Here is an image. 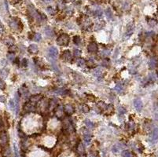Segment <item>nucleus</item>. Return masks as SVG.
Wrapping results in <instances>:
<instances>
[{
	"instance_id": "obj_12",
	"label": "nucleus",
	"mask_w": 158,
	"mask_h": 157,
	"mask_svg": "<svg viewBox=\"0 0 158 157\" xmlns=\"http://www.w3.org/2000/svg\"><path fill=\"white\" fill-rule=\"evenodd\" d=\"M157 59L156 58H151L150 59V62H149V65H150V68L151 69H155L157 66Z\"/></svg>"
},
{
	"instance_id": "obj_19",
	"label": "nucleus",
	"mask_w": 158,
	"mask_h": 157,
	"mask_svg": "<svg viewBox=\"0 0 158 157\" xmlns=\"http://www.w3.org/2000/svg\"><path fill=\"white\" fill-rule=\"evenodd\" d=\"M114 90L117 91V92H118V93H122L123 92V90H124V87H123V85L122 84H120V83H118V84H117L116 85V87H115V88H114Z\"/></svg>"
},
{
	"instance_id": "obj_22",
	"label": "nucleus",
	"mask_w": 158,
	"mask_h": 157,
	"mask_svg": "<svg viewBox=\"0 0 158 157\" xmlns=\"http://www.w3.org/2000/svg\"><path fill=\"white\" fill-rule=\"evenodd\" d=\"M85 124H86V126H87V127L88 129H93L94 127V123L91 122V121H90L89 119H86L85 120Z\"/></svg>"
},
{
	"instance_id": "obj_41",
	"label": "nucleus",
	"mask_w": 158,
	"mask_h": 157,
	"mask_svg": "<svg viewBox=\"0 0 158 157\" xmlns=\"http://www.w3.org/2000/svg\"><path fill=\"white\" fill-rule=\"evenodd\" d=\"M13 150H14V152H15V155H16L17 156H20L19 149H18V148H17V146L16 144H14V145H13Z\"/></svg>"
},
{
	"instance_id": "obj_54",
	"label": "nucleus",
	"mask_w": 158,
	"mask_h": 157,
	"mask_svg": "<svg viewBox=\"0 0 158 157\" xmlns=\"http://www.w3.org/2000/svg\"><path fill=\"white\" fill-rule=\"evenodd\" d=\"M20 1V0H12V2L14 3V4H16V3H18Z\"/></svg>"
},
{
	"instance_id": "obj_52",
	"label": "nucleus",
	"mask_w": 158,
	"mask_h": 157,
	"mask_svg": "<svg viewBox=\"0 0 158 157\" xmlns=\"http://www.w3.org/2000/svg\"><path fill=\"white\" fill-rule=\"evenodd\" d=\"M3 127H4V126H3V123H2V121L0 120V130H2V129H3Z\"/></svg>"
},
{
	"instance_id": "obj_26",
	"label": "nucleus",
	"mask_w": 158,
	"mask_h": 157,
	"mask_svg": "<svg viewBox=\"0 0 158 157\" xmlns=\"http://www.w3.org/2000/svg\"><path fill=\"white\" fill-rule=\"evenodd\" d=\"M67 91H65V90H63V89L61 88H58L56 89V90H54V93L56 94H59V95H62V94H64L66 93Z\"/></svg>"
},
{
	"instance_id": "obj_15",
	"label": "nucleus",
	"mask_w": 158,
	"mask_h": 157,
	"mask_svg": "<svg viewBox=\"0 0 158 157\" xmlns=\"http://www.w3.org/2000/svg\"><path fill=\"white\" fill-rule=\"evenodd\" d=\"M57 105H58V102H57V100L55 99H53V100H50V105H48V107H49L50 111H53V109H54L57 107Z\"/></svg>"
},
{
	"instance_id": "obj_18",
	"label": "nucleus",
	"mask_w": 158,
	"mask_h": 157,
	"mask_svg": "<svg viewBox=\"0 0 158 157\" xmlns=\"http://www.w3.org/2000/svg\"><path fill=\"white\" fill-rule=\"evenodd\" d=\"M122 147L121 145H119V144H116V145H114L112 147V152L113 153H119L120 152V150H121V149H122Z\"/></svg>"
},
{
	"instance_id": "obj_24",
	"label": "nucleus",
	"mask_w": 158,
	"mask_h": 157,
	"mask_svg": "<svg viewBox=\"0 0 158 157\" xmlns=\"http://www.w3.org/2000/svg\"><path fill=\"white\" fill-rule=\"evenodd\" d=\"M41 39H42V36H41V35H40V33H35V34H34V35H33V40H34V41L39 43V42H40Z\"/></svg>"
},
{
	"instance_id": "obj_10",
	"label": "nucleus",
	"mask_w": 158,
	"mask_h": 157,
	"mask_svg": "<svg viewBox=\"0 0 158 157\" xmlns=\"http://www.w3.org/2000/svg\"><path fill=\"white\" fill-rule=\"evenodd\" d=\"M83 139H84V141L88 143V142H90L91 140V134L87 130H85L84 132H83Z\"/></svg>"
},
{
	"instance_id": "obj_35",
	"label": "nucleus",
	"mask_w": 158,
	"mask_h": 157,
	"mask_svg": "<svg viewBox=\"0 0 158 157\" xmlns=\"http://www.w3.org/2000/svg\"><path fill=\"white\" fill-rule=\"evenodd\" d=\"M5 43H6V45H7V46H12V45H13V40L11 38H8L5 41Z\"/></svg>"
},
{
	"instance_id": "obj_33",
	"label": "nucleus",
	"mask_w": 158,
	"mask_h": 157,
	"mask_svg": "<svg viewBox=\"0 0 158 157\" xmlns=\"http://www.w3.org/2000/svg\"><path fill=\"white\" fill-rule=\"evenodd\" d=\"M106 16H107V17H108V19H109V20L112 19V11L110 10L109 8L106 10Z\"/></svg>"
},
{
	"instance_id": "obj_23",
	"label": "nucleus",
	"mask_w": 158,
	"mask_h": 157,
	"mask_svg": "<svg viewBox=\"0 0 158 157\" xmlns=\"http://www.w3.org/2000/svg\"><path fill=\"white\" fill-rule=\"evenodd\" d=\"M77 152H78L80 155H83L84 153V146L83 145V144H79L78 147H77Z\"/></svg>"
},
{
	"instance_id": "obj_7",
	"label": "nucleus",
	"mask_w": 158,
	"mask_h": 157,
	"mask_svg": "<svg viewBox=\"0 0 158 157\" xmlns=\"http://www.w3.org/2000/svg\"><path fill=\"white\" fill-rule=\"evenodd\" d=\"M64 111L65 112V113H67L68 115H72L75 110H74V108L72 107V105H70V104H67V105H65Z\"/></svg>"
},
{
	"instance_id": "obj_5",
	"label": "nucleus",
	"mask_w": 158,
	"mask_h": 157,
	"mask_svg": "<svg viewBox=\"0 0 158 157\" xmlns=\"http://www.w3.org/2000/svg\"><path fill=\"white\" fill-rule=\"evenodd\" d=\"M35 104H33L32 102H28L27 103L26 105H25L24 107V111L26 112H34L35 111Z\"/></svg>"
},
{
	"instance_id": "obj_48",
	"label": "nucleus",
	"mask_w": 158,
	"mask_h": 157,
	"mask_svg": "<svg viewBox=\"0 0 158 157\" xmlns=\"http://www.w3.org/2000/svg\"><path fill=\"white\" fill-rule=\"evenodd\" d=\"M27 64H28V61H27L25 58H24L22 60V61H21V65L23 67H26Z\"/></svg>"
},
{
	"instance_id": "obj_27",
	"label": "nucleus",
	"mask_w": 158,
	"mask_h": 157,
	"mask_svg": "<svg viewBox=\"0 0 158 157\" xmlns=\"http://www.w3.org/2000/svg\"><path fill=\"white\" fill-rule=\"evenodd\" d=\"M48 102L47 101H42L41 102V105H40V108H41V109H42V111H45V109L48 107Z\"/></svg>"
},
{
	"instance_id": "obj_21",
	"label": "nucleus",
	"mask_w": 158,
	"mask_h": 157,
	"mask_svg": "<svg viewBox=\"0 0 158 157\" xmlns=\"http://www.w3.org/2000/svg\"><path fill=\"white\" fill-rule=\"evenodd\" d=\"M73 42L77 46L80 45V43H81V42H82L81 38H80L79 35H76V36H74V38H73Z\"/></svg>"
},
{
	"instance_id": "obj_17",
	"label": "nucleus",
	"mask_w": 158,
	"mask_h": 157,
	"mask_svg": "<svg viewBox=\"0 0 158 157\" xmlns=\"http://www.w3.org/2000/svg\"><path fill=\"white\" fill-rule=\"evenodd\" d=\"M19 94L21 96H24L25 97L28 94V89L26 87H21L20 89H19Z\"/></svg>"
},
{
	"instance_id": "obj_36",
	"label": "nucleus",
	"mask_w": 158,
	"mask_h": 157,
	"mask_svg": "<svg viewBox=\"0 0 158 157\" xmlns=\"http://www.w3.org/2000/svg\"><path fill=\"white\" fill-rule=\"evenodd\" d=\"M7 58L11 61H13L14 59H15V54L13 53H10V54H7Z\"/></svg>"
},
{
	"instance_id": "obj_44",
	"label": "nucleus",
	"mask_w": 158,
	"mask_h": 157,
	"mask_svg": "<svg viewBox=\"0 0 158 157\" xmlns=\"http://www.w3.org/2000/svg\"><path fill=\"white\" fill-rule=\"evenodd\" d=\"M150 81H152V82H153V81H155L156 80V76H155V74L154 73H150Z\"/></svg>"
},
{
	"instance_id": "obj_25",
	"label": "nucleus",
	"mask_w": 158,
	"mask_h": 157,
	"mask_svg": "<svg viewBox=\"0 0 158 157\" xmlns=\"http://www.w3.org/2000/svg\"><path fill=\"white\" fill-rule=\"evenodd\" d=\"M104 24H105V23H104V21H102V23L100 22V23L96 24L95 26H94V30L95 31H98V30H100V29H102L103 28V26H104Z\"/></svg>"
},
{
	"instance_id": "obj_3",
	"label": "nucleus",
	"mask_w": 158,
	"mask_h": 157,
	"mask_svg": "<svg viewBox=\"0 0 158 157\" xmlns=\"http://www.w3.org/2000/svg\"><path fill=\"white\" fill-rule=\"evenodd\" d=\"M20 21L19 20H17V18H13V19H11L10 21V27L12 29L17 30V29H18L20 27Z\"/></svg>"
},
{
	"instance_id": "obj_1",
	"label": "nucleus",
	"mask_w": 158,
	"mask_h": 157,
	"mask_svg": "<svg viewBox=\"0 0 158 157\" xmlns=\"http://www.w3.org/2000/svg\"><path fill=\"white\" fill-rule=\"evenodd\" d=\"M70 38L67 34H62L57 39V43L59 46H67L69 43Z\"/></svg>"
},
{
	"instance_id": "obj_53",
	"label": "nucleus",
	"mask_w": 158,
	"mask_h": 157,
	"mask_svg": "<svg viewBox=\"0 0 158 157\" xmlns=\"http://www.w3.org/2000/svg\"><path fill=\"white\" fill-rule=\"evenodd\" d=\"M1 64L2 65V66H6V65H7V61L4 60V59L3 60H2V64Z\"/></svg>"
},
{
	"instance_id": "obj_45",
	"label": "nucleus",
	"mask_w": 158,
	"mask_h": 157,
	"mask_svg": "<svg viewBox=\"0 0 158 157\" xmlns=\"http://www.w3.org/2000/svg\"><path fill=\"white\" fill-rule=\"evenodd\" d=\"M5 87H6L5 82H3V80H2V79H0V89H1V90H4Z\"/></svg>"
},
{
	"instance_id": "obj_11",
	"label": "nucleus",
	"mask_w": 158,
	"mask_h": 157,
	"mask_svg": "<svg viewBox=\"0 0 158 157\" xmlns=\"http://www.w3.org/2000/svg\"><path fill=\"white\" fill-rule=\"evenodd\" d=\"M63 113H64V108L61 107V106H59V107L57 108L56 109V116L58 118H61L63 116Z\"/></svg>"
},
{
	"instance_id": "obj_42",
	"label": "nucleus",
	"mask_w": 158,
	"mask_h": 157,
	"mask_svg": "<svg viewBox=\"0 0 158 157\" xmlns=\"http://www.w3.org/2000/svg\"><path fill=\"white\" fill-rule=\"evenodd\" d=\"M110 50H103L102 51V54L103 55V56H105V57H108V56L110 54Z\"/></svg>"
},
{
	"instance_id": "obj_30",
	"label": "nucleus",
	"mask_w": 158,
	"mask_h": 157,
	"mask_svg": "<svg viewBox=\"0 0 158 157\" xmlns=\"http://www.w3.org/2000/svg\"><path fill=\"white\" fill-rule=\"evenodd\" d=\"M121 155H122V156H124V157H130V156H132V154L130 152V151L124 150V151H123V152H122Z\"/></svg>"
},
{
	"instance_id": "obj_49",
	"label": "nucleus",
	"mask_w": 158,
	"mask_h": 157,
	"mask_svg": "<svg viewBox=\"0 0 158 157\" xmlns=\"http://www.w3.org/2000/svg\"><path fill=\"white\" fill-rule=\"evenodd\" d=\"M102 65L103 66H105V67H107L109 65V61H107V60H104L103 61H102Z\"/></svg>"
},
{
	"instance_id": "obj_4",
	"label": "nucleus",
	"mask_w": 158,
	"mask_h": 157,
	"mask_svg": "<svg viewBox=\"0 0 158 157\" xmlns=\"http://www.w3.org/2000/svg\"><path fill=\"white\" fill-rule=\"evenodd\" d=\"M134 107H135L137 112H141L143 108V104L142 102V100L140 99H135L134 100Z\"/></svg>"
},
{
	"instance_id": "obj_47",
	"label": "nucleus",
	"mask_w": 158,
	"mask_h": 157,
	"mask_svg": "<svg viewBox=\"0 0 158 157\" xmlns=\"http://www.w3.org/2000/svg\"><path fill=\"white\" fill-rule=\"evenodd\" d=\"M98 107H99L100 108H102V109H105L106 108V105L103 102H99L98 103Z\"/></svg>"
},
{
	"instance_id": "obj_31",
	"label": "nucleus",
	"mask_w": 158,
	"mask_h": 157,
	"mask_svg": "<svg viewBox=\"0 0 158 157\" xmlns=\"http://www.w3.org/2000/svg\"><path fill=\"white\" fill-rule=\"evenodd\" d=\"M118 112L120 113V115H123V114H125L127 112V109L125 108L123 106H120V107L118 108Z\"/></svg>"
},
{
	"instance_id": "obj_32",
	"label": "nucleus",
	"mask_w": 158,
	"mask_h": 157,
	"mask_svg": "<svg viewBox=\"0 0 158 157\" xmlns=\"http://www.w3.org/2000/svg\"><path fill=\"white\" fill-rule=\"evenodd\" d=\"M147 22L149 24V25L151 26V27H153V26H155L157 25V21L154 19H148Z\"/></svg>"
},
{
	"instance_id": "obj_28",
	"label": "nucleus",
	"mask_w": 158,
	"mask_h": 157,
	"mask_svg": "<svg viewBox=\"0 0 158 157\" xmlns=\"http://www.w3.org/2000/svg\"><path fill=\"white\" fill-rule=\"evenodd\" d=\"M102 70H101V69H96L93 72L94 75L96 77H99L100 75H102Z\"/></svg>"
},
{
	"instance_id": "obj_20",
	"label": "nucleus",
	"mask_w": 158,
	"mask_h": 157,
	"mask_svg": "<svg viewBox=\"0 0 158 157\" xmlns=\"http://www.w3.org/2000/svg\"><path fill=\"white\" fill-rule=\"evenodd\" d=\"M76 64H77V65H78L79 67H80V68H83V67L85 66L86 62H85V60H84V59L80 58V59H78V60H77Z\"/></svg>"
},
{
	"instance_id": "obj_37",
	"label": "nucleus",
	"mask_w": 158,
	"mask_h": 157,
	"mask_svg": "<svg viewBox=\"0 0 158 157\" xmlns=\"http://www.w3.org/2000/svg\"><path fill=\"white\" fill-rule=\"evenodd\" d=\"M94 13H95V15L98 16V17H102L103 13H102V10H101L100 8H98V9H97V10L94 11Z\"/></svg>"
},
{
	"instance_id": "obj_51",
	"label": "nucleus",
	"mask_w": 158,
	"mask_h": 157,
	"mask_svg": "<svg viewBox=\"0 0 158 157\" xmlns=\"http://www.w3.org/2000/svg\"><path fill=\"white\" fill-rule=\"evenodd\" d=\"M6 100V97L3 96H0V101L1 102H4Z\"/></svg>"
},
{
	"instance_id": "obj_34",
	"label": "nucleus",
	"mask_w": 158,
	"mask_h": 157,
	"mask_svg": "<svg viewBox=\"0 0 158 157\" xmlns=\"http://www.w3.org/2000/svg\"><path fill=\"white\" fill-rule=\"evenodd\" d=\"M8 72H9V71L7 69H2L1 71V76L2 77V78H6V77H7V75H8Z\"/></svg>"
},
{
	"instance_id": "obj_13",
	"label": "nucleus",
	"mask_w": 158,
	"mask_h": 157,
	"mask_svg": "<svg viewBox=\"0 0 158 157\" xmlns=\"http://www.w3.org/2000/svg\"><path fill=\"white\" fill-rule=\"evenodd\" d=\"M38 46L36 45H35V44H32V45L29 46L28 47V51L31 53V54H36L38 52Z\"/></svg>"
},
{
	"instance_id": "obj_9",
	"label": "nucleus",
	"mask_w": 158,
	"mask_h": 157,
	"mask_svg": "<svg viewBox=\"0 0 158 157\" xmlns=\"http://www.w3.org/2000/svg\"><path fill=\"white\" fill-rule=\"evenodd\" d=\"M8 142V135L6 133H2L0 136V144L2 145H6Z\"/></svg>"
},
{
	"instance_id": "obj_43",
	"label": "nucleus",
	"mask_w": 158,
	"mask_h": 157,
	"mask_svg": "<svg viewBox=\"0 0 158 157\" xmlns=\"http://www.w3.org/2000/svg\"><path fill=\"white\" fill-rule=\"evenodd\" d=\"M80 55H81V52H80L79 50H74V56L76 57H80Z\"/></svg>"
},
{
	"instance_id": "obj_29",
	"label": "nucleus",
	"mask_w": 158,
	"mask_h": 157,
	"mask_svg": "<svg viewBox=\"0 0 158 157\" xmlns=\"http://www.w3.org/2000/svg\"><path fill=\"white\" fill-rule=\"evenodd\" d=\"M28 146H29V143L28 142V141L25 140V141H23L21 142V148H22V149L25 150V149H28Z\"/></svg>"
},
{
	"instance_id": "obj_39",
	"label": "nucleus",
	"mask_w": 158,
	"mask_h": 157,
	"mask_svg": "<svg viewBox=\"0 0 158 157\" xmlns=\"http://www.w3.org/2000/svg\"><path fill=\"white\" fill-rule=\"evenodd\" d=\"M105 109H106V111H107V112H108V113H112V111H113V107H112V105H108V106L106 105Z\"/></svg>"
},
{
	"instance_id": "obj_55",
	"label": "nucleus",
	"mask_w": 158,
	"mask_h": 157,
	"mask_svg": "<svg viewBox=\"0 0 158 157\" xmlns=\"http://www.w3.org/2000/svg\"><path fill=\"white\" fill-rule=\"evenodd\" d=\"M0 26H2V23H1V21H0Z\"/></svg>"
},
{
	"instance_id": "obj_46",
	"label": "nucleus",
	"mask_w": 158,
	"mask_h": 157,
	"mask_svg": "<svg viewBox=\"0 0 158 157\" xmlns=\"http://www.w3.org/2000/svg\"><path fill=\"white\" fill-rule=\"evenodd\" d=\"M47 11H48L50 14H52V15L55 14V13H56V10H53V9L51 8V7H49L48 9H47Z\"/></svg>"
},
{
	"instance_id": "obj_14",
	"label": "nucleus",
	"mask_w": 158,
	"mask_h": 157,
	"mask_svg": "<svg viewBox=\"0 0 158 157\" xmlns=\"http://www.w3.org/2000/svg\"><path fill=\"white\" fill-rule=\"evenodd\" d=\"M42 97L41 95H35V96H32V97H31V99H30V100H31V102H32L33 104H36V103H38V102H40V100H41V99H42Z\"/></svg>"
},
{
	"instance_id": "obj_50",
	"label": "nucleus",
	"mask_w": 158,
	"mask_h": 157,
	"mask_svg": "<svg viewBox=\"0 0 158 157\" xmlns=\"http://www.w3.org/2000/svg\"><path fill=\"white\" fill-rule=\"evenodd\" d=\"M3 34H4V30H3V28H2V26H0V36H2Z\"/></svg>"
},
{
	"instance_id": "obj_38",
	"label": "nucleus",
	"mask_w": 158,
	"mask_h": 157,
	"mask_svg": "<svg viewBox=\"0 0 158 157\" xmlns=\"http://www.w3.org/2000/svg\"><path fill=\"white\" fill-rule=\"evenodd\" d=\"M82 110H83V112H84V113H88L89 111H90V108H89V107L87 105H83Z\"/></svg>"
},
{
	"instance_id": "obj_40",
	"label": "nucleus",
	"mask_w": 158,
	"mask_h": 157,
	"mask_svg": "<svg viewBox=\"0 0 158 157\" xmlns=\"http://www.w3.org/2000/svg\"><path fill=\"white\" fill-rule=\"evenodd\" d=\"M87 66L89 68H94L95 66V64H94V61L91 60V59H90V60H89L88 62H87Z\"/></svg>"
},
{
	"instance_id": "obj_8",
	"label": "nucleus",
	"mask_w": 158,
	"mask_h": 157,
	"mask_svg": "<svg viewBox=\"0 0 158 157\" xmlns=\"http://www.w3.org/2000/svg\"><path fill=\"white\" fill-rule=\"evenodd\" d=\"M87 50L90 53H96L98 51V46L95 43H91L87 46Z\"/></svg>"
},
{
	"instance_id": "obj_2",
	"label": "nucleus",
	"mask_w": 158,
	"mask_h": 157,
	"mask_svg": "<svg viewBox=\"0 0 158 157\" xmlns=\"http://www.w3.org/2000/svg\"><path fill=\"white\" fill-rule=\"evenodd\" d=\"M48 54H49L50 57H51V59L55 60L56 57H58V49H57L56 47H54V46H51L48 50Z\"/></svg>"
},
{
	"instance_id": "obj_16",
	"label": "nucleus",
	"mask_w": 158,
	"mask_h": 157,
	"mask_svg": "<svg viewBox=\"0 0 158 157\" xmlns=\"http://www.w3.org/2000/svg\"><path fill=\"white\" fill-rule=\"evenodd\" d=\"M45 34H46V35L47 37H49V38H51V37H53V35H54V32L53 31V30L50 28H45Z\"/></svg>"
},
{
	"instance_id": "obj_6",
	"label": "nucleus",
	"mask_w": 158,
	"mask_h": 157,
	"mask_svg": "<svg viewBox=\"0 0 158 157\" xmlns=\"http://www.w3.org/2000/svg\"><path fill=\"white\" fill-rule=\"evenodd\" d=\"M62 60L66 61V62H69L72 60V55L69 50H65L64 53L62 54Z\"/></svg>"
},
{
	"instance_id": "obj_56",
	"label": "nucleus",
	"mask_w": 158,
	"mask_h": 157,
	"mask_svg": "<svg viewBox=\"0 0 158 157\" xmlns=\"http://www.w3.org/2000/svg\"><path fill=\"white\" fill-rule=\"evenodd\" d=\"M157 75H158V69H157Z\"/></svg>"
}]
</instances>
